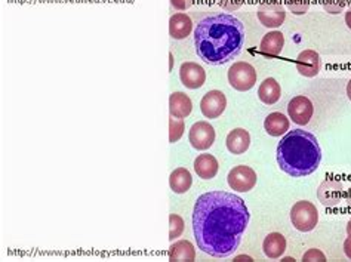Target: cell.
<instances>
[{"mask_svg": "<svg viewBox=\"0 0 351 262\" xmlns=\"http://www.w3.org/2000/svg\"><path fill=\"white\" fill-rule=\"evenodd\" d=\"M251 213L233 193L209 191L197 198L193 209V234L197 248L209 257L228 258L237 250Z\"/></svg>", "mask_w": 351, "mask_h": 262, "instance_id": "obj_1", "label": "cell"}, {"mask_svg": "<svg viewBox=\"0 0 351 262\" xmlns=\"http://www.w3.org/2000/svg\"><path fill=\"white\" fill-rule=\"evenodd\" d=\"M197 57L210 65H223L236 58L245 43V27L232 14L215 12L203 16L195 29Z\"/></svg>", "mask_w": 351, "mask_h": 262, "instance_id": "obj_2", "label": "cell"}, {"mask_svg": "<svg viewBox=\"0 0 351 262\" xmlns=\"http://www.w3.org/2000/svg\"><path fill=\"white\" fill-rule=\"evenodd\" d=\"M277 163L292 178H304L316 172L322 162V148L308 130H288L277 145Z\"/></svg>", "mask_w": 351, "mask_h": 262, "instance_id": "obj_3", "label": "cell"}, {"mask_svg": "<svg viewBox=\"0 0 351 262\" xmlns=\"http://www.w3.org/2000/svg\"><path fill=\"white\" fill-rule=\"evenodd\" d=\"M292 226L301 233H308L316 228L319 222V211L316 204L308 200H300L291 209Z\"/></svg>", "mask_w": 351, "mask_h": 262, "instance_id": "obj_4", "label": "cell"}, {"mask_svg": "<svg viewBox=\"0 0 351 262\" xmlns=\"http://www.w3.org/2000/svg\"><path fill=\"white\" fill-rule=\"evenodd\" d=\"M227 78L230 86L233 89L239 92H247L256 85L258 74L254 65L245 61H237L228 69Z\"/></svg>", "mask_w": 351, "mask_h": 262, "instance_id": "obj_5", "label": "cell"}, {"mask_svg": "<svg viewBox=\"0 0 351 262\" xmlns=\"http://www.w3.org/2000/svg\"><path fill=\"white\" fill-rule=\"evenodd\" d=\"M256 181H258L256 172L251 166H245V165L234 166L233 169L228 172V176H227V182L230 185V189L237 193H249L251 190H254Z\"/></svg>", "mask_w": 351, "mask_h": 262, "instance_id": "obj_6", "label": "cell"}, {"mask_svg": "<svg viewBox=\"0 0 351 262\" xmlns=\"http://www.w3.org/2000/svg\"><path fill=\"white\" fill-rule=\"evenodd\" d=\"M215 129L209 121L200 120L190 128L189 141L191 147L199 152H206L215 143Z\"/></svg>", "mask_w": 351, "mask_h": 262, "instance_id": "obj_7", "label": "cell"}, {"mask_svg": "<svg viewBox=\"0 0 351 262\" xmlns=\"http://www.w3.org/2000/svg\"><path fill=\"white\" fill-rule=\"evenodd\" d=\"M313 113H314V106L308 97L298 95L289 101L288 115L295 125H300V126L308 125L313 117Z\"/></svg>", "mask_w": 351, "mask_h": 262, "instance_id": "obj_8", "label": "cell"}, {"mask_svg": "<svg viewBox=\"0 0 351 262\" xmlns=\"http://www.w3.org/2000/svg\"><path fill=\"white\" fill-rule=\"evenodd\" d=\"M227 98L221 91H209L200 101V111L206 119H218L226 111Z\"/></svg>", "mask_w": 351, "mask_h": 262, "instance_id": "obj_9", "label": "cell"}, {"mask_svg": "<svg viewBox=\"0 0 351 262\" xmlns=\"http://www.w3.org/2000/svg\"><path fill=\"white\" fill-rule=\"evenodd\" d=\"M258 20L267 29H277L286 20V9L282 3H261L258 6Z\"/></svg>", "mask_w": 351, "mask_h": 262, "instance_id": "obj_10", "label": "cell"}, {"mask_svg": "<svg viewBox=\"0 0 351 262\" xmlns=\"http://www.w3.org/2000/svg\"><path fill=\"white\" fill-rule=\"evenodd\" d=\"M180 80L187 89H199L206 82V71L200 64L187 61L180 69Z\"/></svg>", "mask_w": 351, "mask_h": 262, "instance_id": "obj_11", "label": "cell"}, {"mask_svg": "<svg viewBox=\"0 0 351 262\" xmlns=\"http://www.w3.org/2000/svg\"><path fill=\"white\" fill-rule=\"evenodd\" d=\"M343 184L337 180H325L317 189V199L326 208H335V206H338L343 202Z\"/></svg>", "mask_w": 351, "mask_h": 262, "instance_id": "obj_12", "label": "cell"}, {"mask_svg": "<svg viewBox=\"0 0 351 262\" xmlns=\"http://www.w3.org/2000/svg\"><path fill=\"white\" fill-rule=\"evenodd\" d=\"M320 55L313 49L302 51L297 58V70L304 78H316L320 73Z\"/></svg>", "mask_w": 351, "mask_h": 262, "instance_id": "obj_13", "label": "cell"}, {"mask_svg": "<svg viewBox=\"0 0 351 262\" xmlns=\"http://www.w3.org/2000/svg\"><path fill=\"white\" fill-rule=\"evenodd\" d=\"M227 150L234 156L245 154L247 152L249 145H251V135L246 129L243 128H236L233 130H230L227 139Z\"/></svg>", "mask_w": 351, "mask_h": 262, "instance_id": "obj_14", "label": "cell"}, {"mask_svg": "<svg viewBox=\"0 0 351 262\" xmlns=\"http://www.w3.org/2000/svg\"><path fill=\"white\" fill-rule=\"evenodd\" d=\"M193 33V21L191 18L184 14L177 12L169 18V34L175 40H182Z\"/></svg>", "mask_w": 351, "mask_h": 262, "instance_id": "obj_15", "label": "cell"}, {"mask_svg": "<svg viewBox=\"0 0 351 262\" xmlns=\"http://www.w3.org/2000/svg\"><path fill=\"white\" fill-rule=\"evenodd\" d=\"M285 46V36L282 32H269L267 34H264L263 40L260 43V51L267 58H274L279 57L283 51Z\"/></svg>", "mask_w": 351, "mask_h": 262, "instance_id": "obj_16", "label": "cell"}, {"mask_svg": "<svg viewBox=\"0 0 351 262\" xmlns=\"http://www.w3.org/2000/svg\"><path fill=\"white\" fill-rule=\"evenodd\" d=\"M218 171H219V163L215 158V156H212L209 153H203L196 157L195 172L197 174L199 178H202V180H214Z\"/></svg>", "mask_w": 351, "mask_h": 262, "instance_id": "obj_17", "label": "cell"}, {"mask_svg": "<svg viewBox=\"0 0 351 262\" xmlns=\"http://www.w3.org/2000/svg\"><path fill=\"white\" fill-rule=\"evenodd\" d=\"M263 252L269 259H280L286 252V239L280 233H270L263 241Z\"/></svg>", "mask_w": 351, "mask_h": 262, "instance_id": "obj_18", "label": "cell"}, {"mask_svg": "<svg viewBox=\"0 0 351 262\" xmlns=\"http://www.w3.org/2000/svg\"><path fill=\"white\" fill-rule=\"evenodd\" d=\"M193 102L187 93L184 92H173L169 97V113L173 117L186 119L191 115Z\"/></svg>", "mask_w": 351, "mask_h": 262, "instance_id": "obj_19", "label": "cell"}, {"mask_svg": "<svg viewBox=\"0 0 351 262\" xmlns=\"http://www.w3.org/2000/svg\"><path fill=\"white\" fill-rule=\"evenodd\" d=\"M291 121L280 111L270 113L264 120V129L270 136H283L289 130Z\"/></svg>", "mask_w": 351, "mask_h": 262, "instance_id": "obj_20", "label": "cell"}, {"mask_svg": "<svg viewBox=\"0 0 351 262\" xmlns=\"http://www.w3.org/2000/svg\"><path fill=\"white\" fill-rule=\"evenodd\" d=\"M282 97V88L280 83L277 82L274 78L265 79L260 88H258V98L265 106H273Z\"/></svg>", "mask_w": 351, "mask_h": 262, "instance_id": "obj_21", "label": "cell"}, {"mask_svg": "<svg viewBox=\"0 0 351 262\" xmlns=\"http://www.w3.org/2000/svg\"><path fill=\"white\" fill-rule=\"evenodd\" d=\"M193 185V176L187 167H177L169 175V187L175 194H186Z\"/></svg>", "mask_w": 351, "mask_h": 262, "instance_id": "obj_22", "label": "cell"}, {"mask_svg": "<svg viewBox=\"0 0 351 262\" xmlns=\"http://www.w3.org/2000/svg\"><path fill=\"white\" fill-rule=\"evenodd\" d=\"M171 261H195L196 259V248L189 240H177L172 241V245L169 248V254H168Z\"/></svg>", "mask_w": 351, "mask_h": 262, "instance_id": "obj_23", "label": "cell"}, {"mask_svg": "<svg viewBox=\"0 0 351 262\" xmlns=\"http://www.w3.org/2000/svg\"><path fill=\"white\" fill-rule=\"evenodd\" d=\"M184 130H186V121H184V119L171 116V119H169V143L171 144L178 143L184 135Z\"/></svg>", "mask_w": 351, "mask_h": 262, "instance_id": "obj_24", "label": "cell"}, {"mask_svg": "<svg viewBox=\"0 0 351 262\" xmlns=\"http://www.w3.org/2000/svg\"><path fill=\"white\" fill-rule=\"evenodd\" d=\"M182 233H184V219L178 213H171L169 215V240L171 241L177 240L178 237H181Z\"/></svg>", "mask_w": 351, "mask_h": 262, "instance_id": "obj_25", "label": "cell"}, {"mask_svg": "<svg viewBox=\"0 0 351 262\" xmlns=\"http://www.w3.org/2000/svg\"><path fill=\"white\" fill-rule=\"evenodd\" d=\"M348 0H322V8L330 15H338L346 9Z\"/></svg>", "mask_w": 351, "mask_h": 262, "instance_id": "obj_26", "label": "cell"}, {"mask_svg": "<svg viewBox=\"0 0 351 262\" xmlns=\"http://www.w3.org/2000/svg\"><path fill=\"white\" fill-rule=\"evenodd\" d=\"M286 6L293 15H304L308 12L310 0H286Z\"/></svg>", "mask_w": 351, "mask_h": 262, "instance_id": "obj_27", "label": "cell"}, {"mask_svg": "<svg viewBox=\"0 0 351 262\" xmlns=\"http://www.w3.org/2000/svg\"><path fill=\"white\" fill-rule=\"evenodd\" d=\"M218 3L221 8L226 9V11L233 12L237 11V9L245 3V0H218Z\"/></svg>", "mask_w": 351, "mask_h": 262, "instance_id": "obj_28", "label": "cell"}, {"mask_svg": "<svg viewBox=\"0 0 351 262\" xmlns=\"http://www.w3.org/2000/svg\"><path fill=\"white\" fill-rule=\"evenodd\" d=\"M302 261H326V257L320 249L313 248V249H308L306 254H304Z\"/></svg>", "mask_w": 351, "mask_h": 262, "instance_id": "obj_29", "label": "cell"}, {"mask_svg": "<svg viewBox=\"0 0 351 262\" xmlns=\"http://www.w3.org/2000/svg\"><path fill=\"white\" fill-rule=\"evenodd\" d=\"M195 3V0H171V6L175 9V11H187Z\"/></svg>", "mask_w": 351, "mask_h": 262, "instance_id": "obj_30", "label": "cell"}, {"mask_svg": "<svg viewBox=\"0 0 351 262\" xmlns=\"http://www.w3.org/2000/svg\"><path fill=\"white\" fill-rule=\"evenodd\" d=\"M344 252L348 259H351V236H348L344 241Z\"/></svg>", "mask_w": 351, "mask_h": 262, "instance_id": "obj_31", "label": "cell"}, {"mask_svg": "<svg viewBox=\"0 0 351 262\" xmlns=\"http://www.w3.org/2000/svg\"><path fill=\"white\" fill-rule=\"evenodd\" d=\"M346 24H347L348 29L351 30V6L347 9V12H346Z\"/></svg>", "mask_w": 351, "mask_h": 262, "instance_id": "obj_32", "label": "cell"}, {"mask_svg": "<svg viewBox=\"0 0 351 262\" xmlns=\"http://www.w3.org/2000/svg\"><path fill=\"white\" fill-rule=\"evenodd\" d=\"M346 202L348 204V208L351 209V187L347 190V194H346Z\"/></svg>", "mask_w": 351, "mask_h": 262, "instance_id": "obj_33", "label": "cell"}, {"mask_svg": "<svg viewBox=\"0 0 351 262\" xmlns=\"http://www.w3.org/2000/svg\"><path fill=\"white\" fill-rule=\"evenodd\" d=\"M347 97H348V99L351 101V79H350V82L347 83Z\"/></svg>", "mask_w": 351, "mask_h": 262, "instance_id": "obj_34", "label": "cell"}, {"mask_svg": "<svg viewBox=\"0 0 351 262\" xmlns=\"http://www.w3.org/2000/svg\"><path fill=\"white\" fill-rule=\"evenodd\" d=\"M347 234H348V236H351V219L347 222Z\"/></svg>", "mask_w": 351, "mask_h": 262, "instance_id": "obj_35", "label": "cell"}, {"mask_svg": "<svg viewBox=\"0 0 351 262\" xmlns=\"http://www.w3.org/2000/svg\"><path fill=\"white\" fill-rule=\"evenodd\" d=\"M283 261L285 262H289V261H295L292 257H286V258H283Z\"/></svg>", "mask_w": 351, "mask_h": 262, "instance_id": "obj_36", "label": "cell"}]
</instances>
